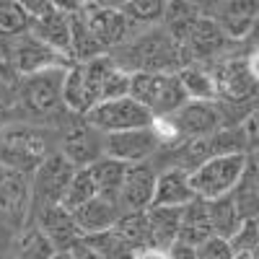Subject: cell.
Segmentation results:
<instances>
[{"instance_id": "6da1fadb", "label": "cell", "mask_w": 259, "mask_h": 259, "mask_svg": "<svg viewBox=\"0 0 259 259\" xmlns=\"http://www.w3.org/2000/svg\"><path fill=\"white\" fill-rule=\"evenodd\" d=\"M112 60L130 75L135 73H182L192 65L187 45L177 41L163 26L140 29L130 41L109 52Z\"/></svg>"}, {"instance_id": "7a4b0ae2", "label": "cell", "mask_w": 259, "mask_h": 259, "mask_svg": "<svg viewBox=\"0 0 259 259\" xmlns=\"http://www.w3.org/2000/svg\"><path fill=\"white\" fill-rule=\"evenodd\" d=\"M52 153L50 135L31 124L8 122L0 130V166L18 168L24 174H34L36 166Z\"/></svg>"}, {"instance_id": "3957f363", "label": "cell", "mask_w": 259, "mask_h": 259, "mask_svg": "<svg viewBox=\"0 0 259 259\" xmlns=\"http://www.w3.org/2000/svg\"><path fill=\"white\" fill-rule=\"evenodd\" d=\"M130 96L140 101L156 119L174 117L189 101L177 73H135L130 83Z\"/></svg>"}, {"instance_id": "277c9868", "label": "cell", "mask_w": 259, "mask_h": 259, "mask_svg": "<svg viewBox=\"0 0 259 259\" xmlns=\"http://www.w3.org/2000/svg\"><path fill=\"white\" fill-rule=\"evenodd\" d=\"M246 171V153H231V156H215L189 171L192 189L202 200H218L226 194H233L241 177Z\"/></svg>"}, {"instance_id": "5b68a950", "label": "cell", "mask_w": 259, "mask_h": 259, "mask_svg": "<svg viewBox=\"0 0 259 259\" xmlns=\"http://www.w3.org/2000/svg\"><path fill=\"white\" fill-rule=\"evenodd\" d=\"M65 73L68 68L60 65V68H50V70H41L34 75H24L21 80V89H18V99L24 112L31 117H55L57 112L68 109L65 106Z\"/></svg>"}, {"instance_id": "8992f818", "label": "cell", "mask_w": 259, "mask_h": 259, "mask_svg": "<svg viewBox=\"0 0 259 259\" xmlns=\"http://www.w3.org/2000/svg\"><path fill=\"white\" fill-rule=\"evenodd\" d=\"M215 83H218V101L236 106V109H251L259 96V80L251 75L246 57H228L218 65H210Z\"/></svg>"}, {"instance_id": "52a82bcc", "label": "cell", "mask_w": 259, "mask_h": 259, "mask_svg": "<svg viewBox=\"0 0 259 259\" xmlns=\"http://www.w3.org/2000/svg\"><path fill=\"white\" fill-rule=\"evenodd\" d=\"M99 133L104 135H114V133H127V130H140L150 127L156 122V117L150 114L140 101L133 96H122V99H109V101H99L94 109L85 114Z\"/></svg>"}, {"instance_id": "ba28073f", "label": "cell", "mask_w": 259, "mask_h": 259, "mask_svg": "<svg viewBox=\"0 0 259 259\" xmlns=\"http://www.w3.org/2000/svg\"><path fill=\"white\" fill-rule=\"evenodd\" d=\"M78 166L73 161H68L60 150H52V153L36 166V171L31 174V192H34V202L39 207L47 205H62L65 194H68V187L75 177Z\"/></svg>"}, {"instance_id": "9c48e42d", "label": "cell", "mask_w": 259, "mask_h": 259, "mask_svg": "<svg viewBox=\"0 0 259 259\" xmlns=\"http://www.w3.org/2000/svg\"><path fill=\"white\" fill-rule=\"evenodd\" d=\"M174 124L179 143H189L197 138H207L223 127H231L226 119V106L221 101H187L182 109L168 117Z\"/></svg>"}, {"instance_id": "30bf717a", "label": "cell", "mask_w": 259, "mask_h": 259, "mask_svg": "<svg viewBox=\"0 0 259 259\" xmlns=\"http://www.w3.org/2000/svg\"><path fill=\"white\" fill-rule=\"evenodd\" d=\"M31 177L18 168L0 166V221H6L13 231H21L31 212Z\"/></svg>"}, {"instance_id": "8fae6325", "label": "cell", "mask_w": 259, "mask_h": 259, "mask_svg": "<svg viewBox=\"0 0 259 259\" xmlns=\"http://www.w3.org/2000/svg\"><path fill=\"white\" fill-rule=\"evenodd\" d=\"M80 16L106 52H114L117 47H122L124 41H130L138 34V29L133 26V21L127 18V13L122 8L99 6L94 0H89Z\"/></svg>"}, {"instance_id": "7c38bea8", "label": "cell", "mask_w": 259, "mask_h": 259, "mask_svg": "<svg viewBox=\"0 0 259 259\" xmlns=\"http://www.w3.org/2000/svg\"><path fill=\"white\" fill-rule=\"evenodd\" d=\"M57 150L78 168L94 166L99 158H104V133H99L85 117L75 114L73 122L62 130V140Z\"/></svg>"}, {"instance_id": "4fadbf2b", "label": "cell", "mask_w": 259, "mask_h": 259, "mask_svg": "<svg viewBox=\"0 0 259 259\" xmlns=\"http://www.w3.org/2000/svg\"><path fill=\"white\" fill-rule=\"evenodd\" d=\"M184 45H187V50H189L194 62L218 65V62L228 60V55H233L231 50L239 45V41H233L212 16H202L197 24H194V29L189 31Z\"/></svg>"}, {"instance_id": "5bb4252c", "label": "cell", "mask_w": 259, "mask_h": 259, "mask_svg": "<svg viewBox=\"0 0 259 259\" xmlns=\"http://www.w3.org/2000/svg\"><path fill=\"white\" fill-rule=\"evenodd\" d=\"M163 150L153 124L140 127V130H127V133H114L104 135V156L117 158L127 166L133 163H145L153 156H158Z\"/></svg>"}, {"instance_id": "9a60e30c", "label": "cell", "mask_w": 259, "mask_h": 259, "mask_svg": "<svg viewBox=\"0 0 259 259\" xmlns=\"http://www.w3.org/2000/svg\"><path fill=\"white\" fill-rule=\"evenodd\" d=\"M62 57L65 55H60L57 50L45 45L41 39H36L31 31L11 39L8 60L13 65V70L21 75H34V73L50 70V68H60V65H65Z\"/></svg>"}, {"instance_id": "2e32d148", "label": "cell", "mask_w": 259, "mask_h": 259, "mask_svg": "<svg viewBox=\"0 0 259 259\" xmlns=\"http://www.w3.org/2000/svg\"><path fill=\"white\" fill-rule=\"evenodd\" d=\"M156 179L158 171L153 168V163H133L127 166V174L119 189V207L122 212H143L153 207V197H156Z\"/></svg>"}, {"instance_id": "e0dca14e", "label": "cell", "mask_w": 259, "mask_h": 259, "mask_svg": "<svg viewBox=\"0 0 259 259\" xmlns=\"http://www.w3.org/2000/svg\"><path fill=\"white\" fill-rule=\"evenodd\" d=\"M39 228L47 233V239L55 244L60 254H68L83 239V233L73 218V210H68L65 205L39 207Z\"/></svg>"}, {"instance_id": "ac0fdd59", "label": "cell", "mask_w": 259, "mask_h": 259, "mask_svg": "<svg viewBox=\"0 0 259 259\" xmlns=\"http://www.w3.org/2000/svg\"><path fill=\"white\" fill-rule=\"evenodd\" d=\"M210 16L233 41H246L254 21L259 18V0H223Z\"/></svg>"}, {"instance_id": "d6986e66", "label": "cell", "mask_w": 259, "mask_h": 259, "mask_svg": "<svg viewBox=\"0 0 259 259\" xmlns=\"http://www.w3.org/2000/svg\"><path fill=\"white\" fill-rule=\"evenodd\" d=\"M194 197H197V194H194V189H192V177H189L187 168L166 166V168L158 171L156 197H153L156 207H184Z\"/></svg>"}, {"instance_id": "ffe728a7", "label": "cell", "mask_w": 259, "mask_h": 259, "mask_svg": "<svg viewBox=\"0 0 259 259\" xmlns=\"http://www.w3.org/2000/svg\"><path fill=\"white\" fill-rule=\"evenodd\" d=\"M73 218H75V223H78L83 236H91V233L117 228V223L122 218V207H119L117 200H109V197L96 194L94 200L83 202L80 207L73 210Z\"/></svg>"}, {"instance_id": "44dd1931", "label": "cell", "mask_w": 259, "mask_h": 259, "mask_svg": "<svg viewBox=\"0 0 259 259\" xmlns=\"http://www.w3.org/2000/svg\"><path fill=\"white\" fill-rule=\"evenodd\" d=\"M70 29H73V16L60 13L55 8L36 16L31 24V34L65 57H70Z\"/></svg>"}, {"instance_id": "7402d4cb", "label": "cell", "mask_w": 259, "mask_h": 259, "mask_svg": "<svg viewBox=\"0 0 259 259\" xmlns=\"http://www.w3.org/2000/svg\"><path fill=\"white\" fill-rule=\"evenodd\" d=\"M212 218H210V202L202 197H194L182 207V228H179V241L200 246L207 239H212Z\"/></svg>"}, {"instance_id": "603a6c76", "label": "cell", "mask_w": 259, "mask_h": 259, "mask_svg": "<svg viewBox=\"0 0 259 259\" xmlns=\"http://www.w3.org/2000/svg\"><path fill=\"white\" fill-rule=\"evenodd\" d=\"M233 197L246 221L259 218V148L246 153V171L233 189Z\"/></svg>"}, {"instance_id": "cb8c5ba5", "label": "cell", "mask_w": 259, "mask_h": 259, "mask_svg": "<svg viewBox=\"0 0 259 259\" xmlns=\"http://www.w3.org/2000/svg\"><path fill=\"white\" fill-rule=\"evenodd\" d=\"M148 223H150V241L156 249L168 251L179 241V228H182V207H150L148 210Z\"/></svg>"}, {"instance_id": "d4e9b609", "label": "cell", "mask_w": 259, "mask_h": 259, "mask_svg": "<svg viewBox=\"0 0 259 259\" xmlns=\"http://www.w3.org/2000/svg\"><path fill=\"white\" fill-rule=\"evenodd\" d=\"M205 13L192 3V0H168V6H166V13H163V21H161V26L174 36L177 41H187L189 31L194 29V24L202 18Z\"/></svg>"}, {"instance_id": "484cf974", "label": "cell", "mask_w": 259, "mask_h": 259, "mask_svg": "<svg viewBox=\"0 0 259 259\" xmlns=\"http://www.w3.org/2000/svg\"><path fill=\"white\" fill-rule=\"evenodd\" d=\"M189 101H218V83H215L210 65L192 62L182 73H177Z\"/></svg>"}, {"instance_id": "4316f807", "label": "cell", "mask_w": 259, "mask_h": 259, "mask_svg": "<svg viewBox=\"0 0 259 259\" xmlns=\"http://www.w3.org/2000/svg\"><path fill=\"white\" fill-rule=\"evenodd\" d=\"M210 202V218H212V231L221 239H233L236 233L241 231V226L246 223V218L241 215L239 205H236L233 194H226V197L218 200H207Z\"/></svg>"}, {"instance_id": "83f0119b", "label": "cell", "mask_w": 259, "mask_h": 259, "mask_svg": "<svg viewBox=\"0 0 259 259\" xmlns=\"http://www.w3.org/2000/svg\"><path fill=\"white\" fill-rule=\"evenodd\" d=\"M89 168H91V177L96 182V189H99L101 197H109V200L119 202V189H122V182H124V174H127V163L104 156Z\"/></svg>"}, {"instance_id": "f1b7e54d", "label": "cell", "mask_w": 259, "mask_h": 259, "mask_svg": "<svg viewBox=\"0 0 259 259\" xmlns=\"http://www.w3.org/2000/svg\"><path fill=\"white\" fill-rule=\"evenodd\" d=\"M65 106H68L70 114H80L85 117L91 112V99H89V89H85V68L83 62H73L68 73H65Z\"/></svg>"}, {"instance_id": "f546056e", "label": "cell", "mask_w": 259, "mask_h": 259, "mask_svg": "<svg viewBox=\"0 0 259 259\" xmlns=\"http://www.w3.org/2000/svg\"><path fill=\"white\" fill-rule=\"evenodd\" d=\"M101 55H109L101 45L99 39L91 34V29L85 26L83 16H73V29H70V60L73 62H91Z\"/></svg>"}, {"instance_id": "4dcf8cb0", "label": "cell", "mask_w": 259, "mask_h": 259, "mask_svg": "<svg viewBox=\"0 0 259 259\" xmlns=\"http://www.w3.org/2000/svg\"><path fill=\"white\" fill-rule=\"evenodd\" d=\"M83 241L89 244L96 254H101L104 259H135V254H138L133 246L122 239V233H119L117 228L83 236Z\"/></svg>"}, {"instance_id": "1f68e13d", "label": "cell", "mask_w": 259, "mask_h": 259, "mask_svg": "<svg viewBox=\"0 0 259 259\" xmlns=\"http://www.w3.org/2000/svg\"><path fill=\"white\" fill-rule=\"evenodd\" d=\"M117 231L122 233V239L133 246L135 251L150 249V223H148V210L143 212H122V218L117 223Z\"/></svg>"}, {"instance_id": "d6a6232c", "label": "cell", "mask_w": 259, "mask_h": 259, "mask_svg": "<svg viewBox=\"0 0 259 259\" xmlns=\"http://www.w3.org/2000/svg\"><path fill=\"white\" fill-rule=\"evenodd\" d=\"M34 24V16L16 0H0V36L16 39L21 34H29Z\"/></svg>"}, {"instance_id": "836d02e7", "label": "cell", "mask_w": 259, "mask_h": 259, "mask_svg": "<svg viewBox=\"0 0 259 259\" xmlns=\"http://www.w3.org/2000/svg\"><path fill=\"white\" fill-rule=\"evenodd\" d=\"M166 6H168V0H130L122 11L133 21V26L140 31V29H150V26H161Z\"/></svg>"}, {"instance_id": "e575fe53", "label": "cell", "mask_w": 259, "mask_h": 259, "mask_svg": "<svg viewBox=\"0 0 259 259\" xmlns=\"http://www.w3.org/2000/svg\"><path fill=\"white\" fill-rule=\"evenodd\" d=\"M60 251L39 226H29L18 236V259H55Z\"/></svg>"}, {"instance_id": "d590c367", "label": "cell", "mask_w": 259, "mask_h": 259, "mask_svg": "<svg viewBox=\"0 0 259 259\" xmlns=\"http://www.w3.org/2000/svg\"><path fill=\"white\" fill-rule=\"evenodd\" d=\"M96 194H99L96 182H94V177H91V168L85 166V168H78V171H75V177H73V182H70V187H68V194H65L62 205L68 207V210H75V207H80L83 202L94 200Z\"/></svg>"}, {"instance_id": "8d00e7d4", "label": "cell", "mask_w": 259, "mask_h": 259, "mask_svg": "<svg viewBox=\"0 0 259 259\" xmlns=\"http://www.w3.org/2000/svg\"><path fill=\"white\" fill-rule=\"evenodd\" d=\"M197 259H233V246L228 239L212 236V239L197 246Z\"/></svg>"}, {"instance_id": "74e56055", "label": "cell", "mask_w": 259, "mask_h": 259, "mask_svg": "<svg viewBox=\"0 0 259 259\" xmlns=\"http://www.w3.org/2000/svg\"><path fill=\"white\" fill-rule=\"evenodd\" d=\"M241 130H244V135H246V148L249 150L259 148V101L249 109L246 119L241 122ZM249 150H246V153H249Z\"/></svg>"}, {"instance_id": "f35d334b", "label": "cell", "mask_w": 259, "mask_h": 259, "mask_svg": "<svg viewBox=\"0 0 259 259\" xmlns=\"http://www.w3.org/2000/svg\"><path fill=\"white\" fill-rule=\"evenodd\" d=\"M85 3L89 0H52V8L60 13H68V16H78V13H83Z\"/></svg>"}, {"instance_id": "ab89813d", "label": "cell", "mask_w": 259, "mask_h": 259, "mask_svg": "<svg viewBox=\"0 0 259 259\" xmlns=\"http://www.w3.org/2000/svg\"><path fill=\"white\" fill-rule=\"evenodd\" d=\"M168 259H197V246L177 241L174 246L168 249Z\"/></svg>"}, {"instance_id": "60d3db41", "label": "cell", "mask_w": 259, "mask_h": 259, "mask_svg": "<svg viewBox=\"0 0 259 259\" xmlns=\"http://www.w3.org/2000/svg\"><path fill=\"white\" fill-rule=\"evenodd\" d=\"M68 256H70V259H104L101 254H96V251H94L89 244H85L83 239H80V241H78V244H75L70 251H68Z\"/></svg>"}, {"instance_id": "b9f144b4", "label": "cell", "mask_w": 259, "mask_h": 259, "mask_svg": "<svg viewBox=\"0 0 259 259\" xmlns=\"http://www.w3.org/2000/svg\"><path fill=\"white\" fill-rule=\"evenodd\" d=\"M16 3H21L34 18L41 16V13H47V11L52 8V0H16Z\"/></svg>"}, {"instance_id": "7bdbcfd3", "label": "cell", "mask_w": 259, "mask_h": 259, "mask_svg": "<svg viewBox=\"0 0 259 259\" xmlns=\"http://www.w3.org/2000/svg\"><path fill=\"white\" fill-rule=\"evenodd\" d=\"M135 259H168V251L163 249H156V246H150V249H143L135 254Z\"/></svg>"}, {"instance_id": "ee69618b", "label": "cell", "mask_w": 259, "mask_h": 259, "mask_svg": "<svg viewBox=\"0 0 259 259\" xmlns=\"http://www.w3.org/2000/svg\"><path fill=\"white\" fill-rule=\"evenodd\" d=\"M192 3L197 6V8H200V11H202L205 16H210V13H212L215 8H218V6L223 3V0H192Z\"/></svg>"}, {"instance_id": "f6af8a7d", "label": "cell", "mask_w": 259, "mask_h": 259, "mask_svg": "<svg viewBox=\"0 0 259 259\" xmlns=\"http://www.w3.org/2000/svg\"><path fill=\"white\" fill-rule=\"evenodd\" d=\"M246 65H249L251 75L259 80V50H251V52H249V57H246Z\"/></svg>"}, {"instance_id": "bcb514c9", "label": "cell", "mask_w": 259, "mask_h": 259, "mask_svg": "<svg viewBox=\"0 0 259 259\" xmlns=\"http://www.w3.org/2000/svg\"><path fill=\"white\" fill-rule=\"evenodd\" d=\"M246 45H251L254 50H259V18L254 21V26H251L249 36H246Z\"/></svg>"}, {"instance_id": "7dc6e473", "label": "cell", "mask_w": 259, "mask_h": 259, "mask_svg": "<svg viewBox=\"0 0 259 259\" xmlns=\"http://www.w3.org/2000/svg\"><path fill=\"white\" fill-rule=\"evenodd\" d=\"M94 3H99V6H112V8H124L130 0H94Z\"/></svg>"}, {"instance_id": "c3c4849f", "label": "cell", "mask_w": 259, "mask_h": 259, "mask_svg": "<svg viewBox=\"0 0 259 259\" xmlns=\"http://www.w3.org/2000/svg\"><path fill=\"white\" fill-rule=\"evenodd\" d=\"M8 122H6V114H3V106H0V130H3Z\"/></svg>"}, {"instance_id": "681fc988", "label": "cell", "mask_w": 259, "mask_h": 259, "mask_svg": "<svg viewBox=\"0 0 259 259\" xmlns=\"http://www.w3.org/2000/svg\"><path fill=\"white\" fill-rule=\"evenodd\" d=\"M55 259H70V256H68V254H57Z\"/></svg>"}, {"instance_id": "f907efd6", "label": "cell", "mask_w": 259, "mask_h": 259, "mask_svg": "<svg viewBox=\"0 0 259 259\" xmlns=\"http://www.w3.org/2000/svg\"><path fill=\"white\" fill-rule=\"evenodd\" d=\"M0 259H8V256H0Z\"/></svg>"}, {"instance_id": "816d5d0a", "label": "cell", "mask_w": 259, "mask_h": 259, "mask_svg": "<svg viewBox=\"0 0 259 259\" xmlns=\"http://www.w3.org/2000/svg\"><path fill=\"white\" fill-rule=\"evenodd\" d=\"M256 259H259V256H256Z\"/></svg>"}]
</instances>
